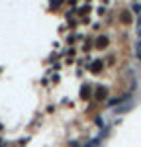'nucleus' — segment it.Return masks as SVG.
<instances>
[{
    "label": "nucleus",
    "mask_w": 141,
    "mask_h": 147,
    "mask_svg": "<svg viewBox=\"0 0 141 147\" xmlns=\"http://www.w3.org/2000/svg\"><path fill=\"white\" fill-rule=\"evenodd\" d=\"M131 10H133V12H141V4H133Z\"/></svg>",
    "instance_id": "obj_8"
},
{
    "label": "nucleus",
    "mask_w": 141,
    "mask_h": 147,
    "mask_svg": "<svg viewBox=\"0 0 141 147\" xmlns=\"http://www.w3.org/2000/svg\"><path fill=\"white\" fill-rule=\"evenodd\" d=\"M94 71V73H98V71H100V69H102V63H100V61H96V63H92V67H90Z\"/></svg>",
    "instance_id": "obj_4"
},
{
    "label": "nucleus",
    "mask_w": 141,
    "mask_h": 147,
    "mask_svg": "<svg viewBox=\"0 0 141 147\" xmlns=\"http://www.w3.org/2000/svg\"><path fill=\"white\" fill-rule=\"evenodd\" d=\"M137 59L141 61V39L137 41Z\"/></svg>",
    "instance_id": "obj_7"
},
{
    "label": "nucleus",
    "mask_w": 141,
    "mask_h": 147,
    "mask_svg": "<svg viewBox=\"0 0 141 147\" xmlns=\"http://www.w3.org/2000/svg\"><path fill=\"white\" fill-rule=\"evenodd\" d=\"M90 94V86H82V98H88Z\"/></svg>",
    "instance_id": "obj_6"
},
{
    "label": "nucleus",
    "mask_w": 141,
    "mask_h": 147,
    "mask_svg": "<svg viewBox=\"0 0 141 147\" xmlns=\"http://www.w3.org/2000/svg\"><path fill=\"white\" fill-rule=\"evenodd\" d=\"M106 45H108V37H106V35H100V37L96 39V47H100V49H104Z\"/></svg>",
    "instance_id": "obj_1"
},
{
    "label": "nucleus",
    "mask_w": 141,
    "mask_h": 147,
    "mask_svg": "<svg viewBox=\"0 0 141 147\" xmlns=\"http://www.w3.org/2000/svg\"><path fill=\"white\" fill-rule=\"evenodd\" d=\"M139 39H141V28H139Z\"/></svg>",
    "instance_id": "obj_9"
},
{
    "label": "nucleus",
    "mask_w": 141,
    "mask_h": 147,
    "mask_svg": "<svg viewBox=\"0 0 141 147\" xmlns=\"http://www.w3.org/2000/svg\"><path fill=\"white\" fill-rule=\"evenodd\" d=\"M122 22H128V24L131 22V12H129V10L128 12H122Z\"/></svg>",
    "instance_id": "obj_2"
},
{
    "label": "nucleus",
    "mask_w": 141,
    "mask_h": 147,
    "mask_svg": "<svg viewBox=\"0 0 141 147\" xmlns=\"http://www.w3.org/2000/svg\"><path fill=\"white\" fill-rule=\"evenodd\" d=\"M96 94H98V96H96V98H106V88H102V86H100V88H98V92H96Z\"/></svg>",
    "instance_id": "obj_5"
},
{
    "label": "nucleus",
    "mask_w": 141,
    "mask_h": 147,
    "mask_svg": "<svg viewBox=\"0 0 141 147\" xmlns=\"http://www.w3.org/2000/svg\"><path fill=\"white\" fill-rule=\"evenodd\" d=\"M124 100H126V94H124V96H120V98H114V100H110L108 104H110V106H116V104H120V102H124Z\"/></svg>",
    "instance_id": "obj_3"
}]
</instances>
